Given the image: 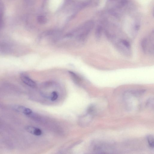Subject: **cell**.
<instances>
[{"instance_id":"obj_2","label":"cell","mask_w":154,"mask_h":154,"mask_svg":"<svg viewBox=\"0 0 154 154\" xmlns=\"http://www.w3.org/2000/svg\"><path fill=\"white\" fill-rule=\"evenodd\" d=\"M20 79L25 84L32 88H35L37 86L36 83L29 77L25 74H21L20 75Z\"/></svg>"},{"instance_id":"obj_3","label":"cell","mask_w":154,"mask_h":154,"mask_svg":"<svg viewBox=\"0 0 154 154\" xmlns=\"http://www.w3.org/2000/svg\"><path fill=\"white\" fill-rule=\"evenodd\" d=\"M26 130L29 133L36 136H40L42 134V131L38 128L31 126H28L25 128Z\"/></svg>"},{"instance_id":"obj_4","label":"cell","mask_w":154,"mask_h":154,"mask_svg":"<svg viewBox=\"0 0 154 154\" xmlns=\"http://www.w3.org/2000/svg\"><path fill=\"white\" fill-rule=\"evenodd\" d=\"M70 76L71 77L72 79H73L74 82L76 83H78L80 81V78L75 73L73 72L72 71H69L68 72Z\"/></svg>"},{"instance_id":"obj_6","label":"cell","mask_w":154,"mask_h":154,"mask_svg":"<svg viewBox=\"0 0 154 154\" xmlns=\"http://www.w3.org/2000/svg\"><path fill=\"white\" fill-rule=\"evenodd\" d=\"M38 22L39 23L42 24H45L47 22V19L44 16H39L38 18Z\"/></svg>"},{"instance_id":"obj_1","label":"cell","mask_w":154,"mask_h":154,"mask_svg":"<svg viewBox=\"0 0 154 154\" xmlns=\"http://www.w3.org/2000/svg\"><path fill=\"white\" fill-rule=\"evenodd\" d=\"M92 28V25L86 24L81 29L79 32L76 35L77 39L79 41L84 40L88 36Z\"/></svg>"},{"instance_id":"obj_7","label":"cell","mask_w":154,"mask_h":154,"mask_svg":"<svg viewBox=\"0 0 154 154\" xmlns=\"http://www.w3.org/2000/svg\"><path fill=\"white\" fill-rule=\"evenodd\" d=\"M58 95L57 92L53 91L52 93V97H51V100L52 101H56L58 97Z\"/></svg>"},{"instance_id":"obj_5","label":"cell","mask_w":154,"mask_h":154,"mask_svg":"<svg viewBox=\"0 0 154 154\" xmlns=\"http://www.w3.org/2000/svg\"><path fill=\"white\" fill-rule=\"evenodd\" d=\"M147 140L149 145L151 148H154V136L150 135L147 137Z\"/></svg>"}]
</instances>
